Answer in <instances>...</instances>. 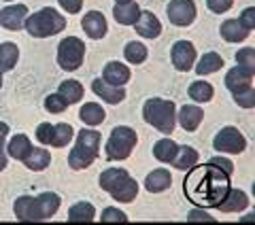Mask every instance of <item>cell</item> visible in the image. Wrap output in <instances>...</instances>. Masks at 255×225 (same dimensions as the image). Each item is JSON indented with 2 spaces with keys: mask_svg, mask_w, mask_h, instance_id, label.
Instances as JSON below:
<instances>
[{
  "mask_svg": "<svg viewBox=\"0 0 255 225\" xmlns=\"http://www.w3.org/2000/svg\"><path fill=\"white\" fill-rule=\"evenodd\" d=\"M140 15V6L130 0V2H115V9H113V17L117 23H122V26H134V21L138 19Z\"/></svg>",
  "mask_w": 255,
  "mask_h": 225,
  "instance_id": "obj_21",
  "label": "cell"
},
{
  "mask_svg": "<svg viewBox=\"0 0 255 225\" xmlns=\"http://www.w3.org/2000/svg\"><path fill=\"white\" fill-rule=\"evenodd\" d=\"M28 17V6L26 4H11L0 11V26L13 32H19L23 28V19Z\"/></svg>",
  "mask_w": 255,
  "mask_h": 225,
  "instance_id": "obj_14",
  "label": "cell"
},
{
  "mask_svg": "<svg viewBox=\"0 0 255 225\" xmlns=\"http://www.w3.org/2000/svg\"><path fill=\"white\" fill-rule=\"evenodd\" d=\"M219 32H221V38H223V41H228V43H243L245 38L251 34V30H247L238 19L223 21Z\"/></svg>",
  "mask_w": 255,
  "mask_h": 225,
  "instance_id": "obj_22",
  "label": "cell"
},
{
  "mask_svg": "<svg viewBox=\"0 0 255 225\" xmlns=\"http://www.w3.org/2000/svg\"><path fill=\"white\" fill-rule=\"evenodd\" d=\"M187 221H206V223H215V219L213 217H209L206 213H202V211H191L189 215H187Z\"/></svg>",
  "mask_w": 255,
  "mask_h": 225,
  "instance_id": "obj_44",
  "label": "cell"
},
{
  "mask_svg": "<svg viewBox=\"0 0 255 225\" xmlns=\"http://www.w3.org/2000/svg\"><path fill=\"white\" fill-rule=\"evenodd\" d=\"M213 147L219 151V153H232V155H238L243 153V151L247 149V138L241 134V130L238 127H223V130L217 132V136H215L213 140Z\"/></svg>",
  "mask_w": 255,
  "mask_h": 225,
  "instance_id": "obj_10",
  "label": "cell"
},
{
  "mask_svg": "<svg viewBox=\"0 0 255 225\" xmlns=\"http://www.w3.org/2000/svg\"><path fill=\"white\" fill-rule=\"evenodd\" d=\"M45 109L49 111V112H55V115H60V112H64L68 109V104H66V100L62 98L60 94H49L45 98Z\"/></svg>",
  "mask_w": 255,
  "mask_h": 225,
  "instance_id": "obj_35",
  "label": "cell"
},
{
  "mask_svg": "<svg viewBox=\"0 0 255 225\" xmlns=\"http://www.w3.org/2000/svg\"><path fill=\"white\" fill-rule=\"evenodd\" d=\"M211 164H213V166H217L219 170H223V172L230 174V176L234 174V164L230 162V159H226V157H213V159H211Z\"/></svg>",
  "mask_w": 255,
  "mask_h": 225,
  "instance_id": "obj_43",
  "label": "cell"
},
{
  "mask_svg": "<svg viewBox=\"0 0 255 225\" xmlns=\"http://www.w3.org/2000/svg\"><path fill=\"white\" fill-rule=\"evenodd\" d=\"M21 164L26 168H30V170H34V172H41L51 164V153L47 149H43V147H32L30 153L23 157Z\"/></svg>",
  "mask_w": 255,
  "mask_h": 225,
  "instance_id": "obj_24",
  "label": "cell"
},
{
  "mask_svg": "<svg viewBox=\"0 0 255 225\" xmlns=\"http://www.w3.org/2000/svg\"><path fill=\"white\" fill-rule=\"evenodd\" d=\"M202 119H204V111L196 107V104H183L179 109V123L183 130L196 132V127L202 123Z\"/></svg>",
  "mask_w": 255,
  "mask_h": 225,
  "instance_id": "obj_19",
  "label": "cell"
},
{
  "mask_svg": "<svg viewBox=\"0 0 255 225\" xmlns=\"http://www.w3.org/2000/svg\"><path fill=\"white\" fill-rule=\"evenodd\" d=\"M100 221L102 223H128V217H126V213L119 211V208H105Z\"/></svg>",
  "mask_w": 255,
  "mask_h": 225,
  "instance_id": "obj_37",
  "label": "cell"
},
{
  "mask_svg": "<svg viewBox=\"0 0 255 225\" xmlns=\"http://www.w3.org/2000/svg\"><path fill=\"white\" fill-rule=\"evenodd\" d=\"M249 202H251V200H249V196H247L243 189H232V187H230L226 198H223L215 208L221 211V213H243L245 208L249 206Z\"/></svg>",
  "mask_w": 255,
  "mask_h": 225,
  "instance_id": "obj_18",
  "label": "cell"
},
{
  "mask_svg": "<svg viewBox=\"0 0 255 225\" xmlns=\"http://www.w3.org/2000/svg\"><path fill=\"white\" fill-rule=\"evenodd\" d=\"M79 117H81V121L85 125H100L102 121H105V117H107V112L105 109L100 107V104H96V102H87L81 107V111H79Z\"/></svg>",
  "mask_w": 255,
  "mask_h": 225,
  "instance_id": "obj_27",
  "label": "cell"
},
{
  "mask_svg": "<svg viewBox=\"0 0 255 225\" xmlns=\"http://www.w3.org/2000/svg\"><path fill=\"white\" fill-rule=\"evenodd\" d=\"M100 140L102 136L96 130H79L77 134V142L73 151L68 155V166L73 170H85L87 166H92L98 157V149H100Z\"/></svg>",
  "mask_w": 255,
  "mask_h": 225,
  "instance_id": "obj_6",
  "label": "cell"
},
{
  "mask_svg": "<svg viewBox=\"0 0 255 225\" xmlns=\"http://www.w3.org/2000/svg\"><path fill=\"white\" fill-rule=\"evenodd\" d=\"M85 58V43L77 36H66L58 45V64L62 70L73 72L83 64Z\"/></svg>",
  "mask_w": 255,
  "mask_h": 225,
  "instance_id": "obj_8",
  "label": "cell"
},
{
  "mask_svg": "<svg viewBox=\"0 0 255 225\" xmlns=\"http://www.w3.org/2000/svg\"><path fill=\"white\" fill-rule=\"evenodd\" d=\"M198 159H200L198 151L194 147H189V144H183V147L177 149V155H174V159L170 164L177 168V170H189L191 166L198 164Z\"/></svg>",
  "mask_w": 255,
  "mask_h": 225,
  "instance_id": "obj_26",
  "label": "cell"
},
{
  "mask_svg": "<svg viewBox=\"0 0 255 225\" xmlns=\"http://www.w3.org/2000/svg\"><path fill=\"white\" fill-rule=\"evenodd\" d=\"M177 149H179V144L170 140V138H162V140H157L155 142V147H153V157L157 159V162H162V164H170L174 155H177Z\"/></svg>",
  "mask_w": 255,
  "mask_h": 225,
  "instance_id": "obj_31",
  "label": "cell"
},
{
  "mask_svg": "<svg viewBox=\"0 0 255 225\" xmlns=\"http://www.w3.org/2000/svg\"><path fill=\"white\" fill-rule=\"evenodd\" d=\"M81 28L83 32L90 38H94V41H100V38H105L107 36V19H105V15H102L100 11H90V13H85L83 15V19H81Z\"/></svg>",
  "mask_w": 255,
  "mask_h": 225,
  "instance_id": "obj_15",
  "label": "cell"
},
{
  "mask_svg": "<svg viewBox=\"0 0 255 225\" xmlns=\"http://www.w3.org/2000/svg\"><path fill=\"white\" fill-rule=\"evenodd\" d=\"M147 47L138 43V41H132V43H128L126 45V49H124V55H126V60L130 62V64H142L147 60Z\"/></svg>",
  "mask_w": 255,
  "mask_h": 225,
  "instance_id": "obj_34",
  "label": "cell"
},
{
  "mask_svg": "<svg viewBox=\"0 0 255 225\" xmlns=\"http://www.w3.org/2000/svg\"><path fill=\"white\" fill-rule=\"evenodd\" d=\"M98 183L107 194H111L117 200V202L130 204L138 196V183L134 181L124 168H109V170H105L100 174Z\"/></svg>",
  "mask_w": 255,
  "mask_h": 225,
  "instance_id": "obj_3",
  "label": "cell"
},
{
  "mask_svg": "<svg viewBox=\"0 0 255 225\" xmlns=\"http://www.w3.org/2000/svg\"><path fill=\"white\" fill-rule=\"evenodd\" d=\"M170 185H172V176L168 170H164V168H157V170L149 172L145 179V189L151 191V194H162Z\"/></svg>",
  "mask_w": 255,
  "mask_h": 225,
  "instance_id": "obj_23",
  "label": "cell"
},
{
  "mask_svg": "<svg viewBox=\"0 0 255 225\" xmlns=\"http://www.w3.org/2000/svg\"><path fill=\"white\" fill-rule=\"evenodd\" d=\"M170 58H172L174 68L181 72H187L194 68V64H196V47L189 41H177L172 45Z\"/></svg>",
  "mask_w": 255,
  "mask_h": 225,
  "instance_id": "obj_13",
  "label": "cell"
},
{
  "mask_svg": "<svg viewBox=\"0 0 255 225\" xmlns=\"http://www.w3.org/2000/svg\"><path fill=\"white\" fill-rule=\"evenodd\" d=\"M0 87H2V75H0Z\"/></svg>",
  "mask_w": 255,
  "mask_h": 225,
  "instance_id": "obj_46",
  "label": "cell"
},
{
  "mask_svg": "<svg viewBox=\"0 0 255 225\" xmlns=\"http://www.w3.org/2000/svg\"><path fill=\"white\" fill-rule=\"evenodd\" d=\"M185 196L189 202L202 208H215L230 191V174L219 170L211 162L204 166H191L185 176Z\"/></svg>",
  "mask_w": 255,
  "mask_h": 225,
  "instance_id": "obj_1",
  "label": "cell"
},
{
  "mask_svg": "<svg viewBox=\"0 0 255 225\" xmlns=\"http://www.w3.org/2000/svg\"><path fill=\"white\" fill-rule=\"evenodd\" d=\"M234 0H206V6L213 11V13H226L232 9Z\"/></svg>",
  "mask_w": 255,
  "mask_h": 225,
  "instance_id": "obj_40",
  "label": "cell"
},
{
  "mask_svg": "<svg viewBox=\"0 0 255 225\" xmlns=\"http://www.w3.org/2000/svg\"><path fill=\"white\" fill-rule=\"evenodd\" d=\"M142 119L162 134H172L177 125V104L172 100L149 98L142 107Z\"/></svg>",
  "mask_w": 255,
  "mask_h": 225,
  "instance_id": "obj_5",
  "label": "cell"
},
{
  "mask_svg": "<svg viewBox=\"0 0 255 225\" xmlns=\"http://www.w3.org/2000/svg\"><path fill=\"white\" fill-rule=\"evenodd\" d=\"M223 68V58L219 53H215V51H209V53H204L202 58H200V62L196 64V72L200 77H204V75H211V72H217V70H221Z\"/></svg>",
  "mask_w": 255,
  "mask_h": 225,
  "instance_id": "obj_32",
  "label": "cell"
},
{
  "mask_svg": "<svg viewBox=\"0 0 255 225\" xmlns=\"http://www.w3.org/2000/svg\"><path fill=\"white\" fill-rule=\"evenodd\" d=\"M253 72H255V68L236 64V66L230 68V72L226 75V87L232 94L249 90V87H253Z\"/></svg>",
  "mask_w": 255,
  "mask_h": 225,
  "instance_id": "obj_12",
  "label": "cell"
},
{
  "mask_svg": "<svg viewBox=\"0 0 255 225\" xmlns=\"http://www.w3.org/2000/svg\"><path fill=\"white\" fill-rule=\"evenodd\" d=\"M92 92L98 96V98L109 102V104H119L126 98L124 85H111V83L105 81V79H94L92 81Z\"/></svg>",
  "mask_w": 255,
  "mask_h": 225,
  "instance_id": "obj_16",
  "label": "cell"
},
{
  "mask_svg": "<svg viewBox=\"0 0 255 225\" xmlns=\"http://www.w3.org/2000/svg\"><path fill=\"white\" fill-rule=\"evenodd\" d=\"M19 60V49L15 43H2L0 45V75L9 72L15 68V64Z\"/></svg>",
  "mask_w": 255,
  "mask_h": 225,
  "instance_id": "obj_30",
  "label": "cell"
},
{
  "mask_svg": "<svg viewBox=\"0 0 255 225\" xmlns=\"http://www.w3.org/2000/svg\"><path fill=\"white\" fill-rule=\"evenodd\" d=\"M23 26H26V32L30 36L49 38L66 28V17H64L60 11H55L53 6H45V9L28 15V17L23 19Z\"/></svg>",
  "mask_w": 255,
  "mask_h": 225,
  "instance_id": "obj_4",
  "label": "cell"
},
{
  "mask_svg": "<svg viewBox=\"0 0 255 225\" xmlns=\"http://www.w3.org/2000/svg\"><path fill=\"white\" fill-rule=\"evenodd\" d=\"M58 2L66 13H75L77 15L79 11L83 9V0H58Z\"/></svg>",
  "mask_w": 255,
  "mask_h": 225,
  "instance_id": "obj_42",
  "label": "cell"
},
{
  "mask_svg": "<svg viewBox=\"0 0 255 225\" xmlns=\"http://www.w3.org/2000/svg\"><path fill=\"white\" fill-rule=\"evenodd\" d=\"M60 204L62 200L53 191H47V194L41 196H21L15 200L13 213L21 223H41V221H49L58 213Z\"/></svg>",
  "mask_w": 255,
  "mask_h": 225,
  "instance_id": "obj_2",
  "label": "cell"
},
{
  "mask_svg": "<svg viewBox=\"0 0 255 225\" xmlns=\"http://www.w3.org/2000/svg\"><path fill=\"white\" fill-rule=\"evenodd\" d=\"M75 130L70 123H41L36 127V138L41 144H51V147L60 149V147H66V144L73 140Z\"/></svg>",
  "mask_w": 255,
  "mask_h": 225,
  "instance_id": "obj_9",
  "label": "cell"
},
{
  "mask_svg": "<svg viewBox=\"0 0 255 225\" xmlns=\"http://www.w3.org/2000/svg\"><path fill=\"white\" fill-rule=\"evenodd\" d=\"M6 2H11V0H6Z\"/></svg>",
  "mask_w": 255,
  "mask_h": 225,
  "instance_id": "obj_47",
  "label": "cell"
},
{
  "mask_svg": "<svg viewBox=\"0 0 255 225\" xmlns=\"http://www.w3.org/2000/svg\"><path fill=\"white\" fill-rule=\"evenodd\" d=\"M58 94L62 96L64 100H66V104L70 107V104H77V102H81V100H83L85 90H83V85H81V83L75 81V79H66V81L60 85Z\"/></svg>",
  "mask_w": 255,
  "mask_h": 225,
  "instance_id": "obj_28",
  "label": "cell"
},
{
  "mask_svg": "<svg viewBox=\"0 0 255 225\" xmlns=\"http://www.w3.org/2000/svg\"><path fill=\"white\" fill-rule=\"evenodd\" d=\"M115 2H119V4H122V2H130V0H115Z\"/></svg>",
  "mask_w": 255,
  "mask_h": 225,
  "instance_id": "obj_45",
  "label": "cell"
},
{
  "mask_svg": "<svg viewBox=\"0 0 255 225\" xmlns=\"http://www.w3.org/2000/svg\"><path fill=\"white\" fill-rule=\"evenodd\" d=\"M234 102L238 104V107H243V109H253L255 107V92H253V87H249V90H245V92L234 94Z\"/></svg>",
  "mask_w": 255,
  "mask_h": 225,
  "instance_id": "obj_38",
  "label": "cell"
},
{
  "mask_svg": "<svg viewBox=\"0 0 255 225\" xmlns=\"http://www.w3.org/2000/svg\"><path fill=\"white\" fill-rule=\"evenodd\" d=\"M187 94L194 102H211L213 96H215V90H213V85L206 83V81H194L189 85Z\"/></svg>",
  "mask_w": 255,
  "mask_h": 225,
  "instance_id": "obj_33",
  "label": "cell"
},
{
  "mask_svg": "<svg viewBox=\"0 0 255 225\" xmlns=\"http://www.w3.org/2000/svg\"><path fill=\"white\" fill-rule=\"evenodd\" d=\"M138 142V136L132 127L128 125H117L113 132L109 136V142H107V157L111 162H122V159L130 157V153L134 151Z\"/></svg>",
  "mask_w": 255,
  "mask_h": 225,
  "instance_id": "obj_7",
  "label": "cell"
},
{
  "mask_svg": "<svg viewBox=\"0 0 255 225\" xmlns=\"http://www.w3.org/2000/svg\"><path fill=\"white\" fill-rule=\"evenodd\" d=\"M134 30H136L138 36H142V38H157L164 28H162V21L151 11H140L138 19L134 21Z\"/></svg>",
  "mask_w": 255,
  "mask_h": 225,
  "instance_id": "obj_17",
  "label": "cell"
},
{
  "mask_svg": "<svg viewBox=\"0 0 255 225\" xmlns=\"http://www.w3.org/2000/svg\"><path fill=\"white\" fill-rule=\"evenodd\" d=\"M238 21H241L247 30H253V26H255V9H253V6L245 9V11L241 13V17H238Z\"/></svg>",
  "mask_w": 255,
  "mask_h": 225,
  "instance_id": "obj_41",
  "label": "cell"
},
{
  "mask_svg": "<svg viewBox=\"0 0 255 225\" xmlns=\"http://www.w3.org/2000/svg\"><path fill=\"white\" fill-rule=\"evenodd\" d=\"M130 77H132L130 68L122 62H109L105 66V70H102V79L111 85H126L130 81Z\"/></svg>",
  "mask_w": 255,
  "mask_h": 225,
  "instance_id": "obj_20",
  "label": "cell"
},
{
  "mask_svg": "<svg viewBox=\"0 0 255 225\" xmlns=\"http://www.w3.org/2000/svg\"><path fill=\"white\" fill-rule=\"evenodd\" d=\"M94 217H96V211H94V204H90V202H77L70 206V211H68L70 223H92Z\"/></svg>",
  "mask_w": 255,
  "mask_h": 225,
  "instance_id": "obj_29",
  "label": "cell"
},
{
  "mask_svg": "<svg viewBox=\"0 0 255 225\" xmlns=\"http://www.w3.org/2000/svg\"><path fill=\"white\" fill-rule=\"evenodd\" d=\"M236 62L241 64V66L255 68V49H253V47H245V49H241L236 53Z\"/></svg>",
  "mask_w": 255,
  "mask_h": 225,
  "instance_id": "obj_39",
  "label": "cell"
},
{
  "mask_svg": "<svg viewBox=\"0 0 255 225\" xmlns=\"http://www.w3.org/2000/svg\"><path fill=\"white\" fill-rule=\"evenodd\" d=\"M6 136H9V125L4 121H0V172H2L6 168V164H9V155H6V149H4Z\"/></svg>",
  "mask_w": 255,
  "mask_h": 225,
  "instance_id": "obj_36",
  "label": "cell"
},
{
  "mask_svg": "<svg viewBox=\"0 0 255 225\" xmlns=\"http://www.w3.org/2000/svg\"><path fill=\"white\" fill-rule=\"evenodd\" d=\"M4 149H6V155L9 157L17 159V162H23V157H26L32 149V142L26 134H15L9 140V147H4Z\"/></svg>",
  "mask_w": 255,
  "mask_h": 225,
  "instance_id": "obj_25",
  "label": "cell"
},
{
  "mask_svg": "<svg viewBox=\"0 0 255 225\" xmlns=\"http://www.w3.org/2000/svg\"><path fill=\"white\" fill-rule=\"evenodd\" d=\"M166 13H168L170 23H174V26H179V28H187L196 21L198 9H196L194 0H170Z\"/></svg>",
  "mask_w": 255,
  "mask_h": 225,
  "instance_id": "obj_11",
  "label": "cell"
}]
</instances>
